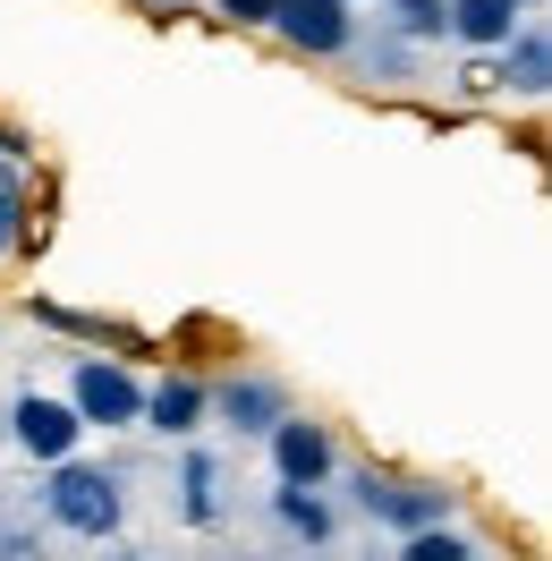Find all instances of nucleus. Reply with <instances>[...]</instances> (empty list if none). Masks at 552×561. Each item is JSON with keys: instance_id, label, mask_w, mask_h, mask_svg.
Instances as JSON below:
<instances>
[{"instance_id": "nucleus-1", "label": "nucleus", "mask_w": 552, "mask_h": 561, "mask_svg": "<svg viewBox=\"0 0 552 561\" xmlns=\"http://www.w3.org/2000/svg\"><path fill=\"white\" fill-rule=\"evenodd\" d=\"M43 519L69 527V536H119L128 519V477L103 459H51V485H43Z\"/></svg>"}, {"instance_id": "nucleus-2", "label": "nucleus", "mask_w": 552, "mask_h": 561, "mask_svg": "<svg viewBox=\"0 0 552 561\" xmlns=\"http://www.w3.org/2000/svg\"><path fill=\"white\" fill-rule=\"evenodd\" d=\"M348 502H357L375 527H391V536H416V527H434V519H459V493L450 485H400V477H375V468L348 477Z\"/></svg>"}, {"instance_id": "nucleus-3", "label": "nucleus", "mask_w": 552, "mask_h": 561, "mask_svg": "<svg viewBox=\"0 0 552 561\" xmlns=\"http://www.w3.org/2000/svg\"><path fill=\"white\" fill-rule=\"evenodd\" d=\"M69 409L85 425H137L145 383L119 366V357H69Z\"/></svg>"}, {"instance_id": "nucleus-4", "label": "nucleus", "mask_w": 552, "mask_h": 561, "mask_svg": "<svg viewBox=\"0 0 552 561\" xmlns=\"http://www.w3.org/2000/svg\"><path fill=\"white\" fill-rule=\"evenodd\" d=\"M264 451H273V477H280V485H332V477H341V451H332V425H314V417H289V409H280L273 425H264Z\"/></svg>"}, {"instance_id": "nucleus-5", "label": "nucleus", "mask_w": 552, "mask_h": 561, "mask_svg": "<svg viewBox=\"0 0 552 561\" xmlns=\"http://www.w3.org/2000/svg\"><path fill=\"white\" fill-rule=\"evenodd\" d=\"M9 443L51 468V459H69L77 443H85V417H77L69 400H51V391H18V400H9Z\"/></svg>"}, {"instance_id": "nucleus-6", "label": "nucleus", "mask_w": 552, "mask_h": 561, "mask_svg": "<svg viewBox=\"0 0 552 561\" xmlns=\"http://www.w3.org/2000/svg\"><path fill=\"white\" fill-rule=\"evenodd\" d=\"M273 26L307 60H341L348 43H357V18H348V0H273Z\"/></svg>"}, {"instance_id": "nucleus-7", "label": "nucleus", "mask_w": 552, "mask_h": 561, "mask_svg": "<svg viewBox=\"0 0 552 561\" xmlns=\"http://www.w3.org/2000/svg\"><path fill=\"white\" fill-rule=\"evenodd\" d=\"M493 85H510L518 103H544V85H552V43H544V18H518L510 35H502V69H493Z\"/></svg>"}, {"instance_id": "nucleus-8", "label": "nucleus", "mask_w": 552, "mask_h": 561, "mask_svg": "<svg viewBox=\"0 0 552 561\" xmlns=\"http://www.w3.org/2000/svg\"><path fill=\"white\" fill-rule=\"evenodd\" d=\"M205 409L230 425V434H264V425L289 409V391H280L273 375H230L221 391H205Z\"/></svg>"}, {"instance_id": "nucleus-9", "label": "nucleus", "mask_w": 552, "mask_h": 561, "mask_svg": "<svg viewBox=\"0 0 552 561\" xmlns=\"http://www.w3.org/2000/svg\"><path fill=\"white\" fill-rule=\"evenodd\" d=\"M137 425H153V434H171V443H187V434L205 425V383H187V375H162V383L145 391Z\"/></svg>"}, {"instance_id": "nucleus-10", "label": "nucleus", "mask_w": 552, "mask_h": 561, "mask_svg": "<svg viewBox=\"0 0 552 561\" xmlns=\"http://www.w3.org/2000/svg\"><path fill=\"white\" fill-rule=\"evenodd\" d=\"M518 18V0H442V26H450V43H468V51H502V35H510Z\"/></svg>"}, {"instance_id": "nucleus-11", "label": "nucleus", "mask_w": 552, "mask_h": 561, "mask_svg": "<svg viewBox=\"0 0 552 561\" xmlns=\"http://www.w3.org/2000/svg\"><path fill=\"white\" fill-rule=\"evenodd\" d=\"M273 527H280V536H298V545H332L341 511L323 502V485H280L273 493Z\"/></svg>"}, {"instance_id": "nucleus-12", "label": "nucleus", "mask_w": 552, "mask_h": 561, "mask_svg": "<svg viewBox=\"0 0 552 561\" xmlns=\"http://www.w3.org/2000/svg\"><path fill=\"white\" fill-rule=\"evenodd\" d=\"M179 511H187V527L221 519V459L212 451H187V468H179Z\"/></svg>"}, {"instance_id": "nucleus-13", "label": "nucleus", "mask_w": 552, "mask_h": 561, "mask_svg": "<svg viewBox=\"0 0 552 561\" xmlns=\"http://www.w3.org/2000/svg\"><path fill=\"white\" fill-rule=\"evenodd\" d=\"M348 51H357V69L375 77V85H409V77L425 69V60H416V43H409V35H391V26H382L375 43H348Z\"/></svg>"}, {"instance_id": "nucleus-14", "label": "nucleus", "mask_w": 552, "mask_h": 561, "mask_svg": "<svg viewBox=\"0 0 552 561\" xmlns=\"http://www.w3.org/2000/svg\"><path fill=\"white\" fill-rule=\"evenodd\" d=\"M18 230H26V196H18V171H0V255L18 247Z\"/></svg>"}, {"instance_id": "nucleus-15", "label": "nucleus", "mask_w": 552, "mask_h": 561, "mask_svg": "<svg viewBox=\"0 0 552 561\" xmlns=\"http://www.w3.org/2000/svg\"><path fill=\"white\" fill-rule=\"evenodd\" d=\"M221 18H239V26H273V0H212Z\"/></svg>"}, {"instance_id": "nucleus-16", "label": "nucleus", "mask_w": 552, "mask_h": 561, "mask_svg": "<svg viewBox=\"0 0 552 561\" xmlns=\"http://www.w3.org/2000/svg\"><path fill=\"white\" fill-rule=\"evenodd\" d=\"M153 9H171V18H187V9H205V0H153Z\"/></svg>"}, {"instance_id": "nucleus-17", "label": "nucleus", "mask_w": 552, "mask_h": 561, "mask_svg": "<svg viewBox=\"0 0 552 561\" xmlns=\"http://www.w3.org/2000/svg\"><path fill=\"white\" fill-rule=\"evenodd\" d=\"M518 9H527V18H536V9H544V0H518Z\"/></svg>"}, {"instance_id": "nucleus-18", "label": "nucleus", "mask_w": 552, "mask_h": 561, "mask_svg": "<svg viewBox=\"0 0 552 561\" xmlns=\"http://www.w3.org/2000/svg\"><path fill=\"white\" fill-rule=\"evenodd\" d=\"M391 9H425V0H391Z\"/></svg>"}]
</instances>
